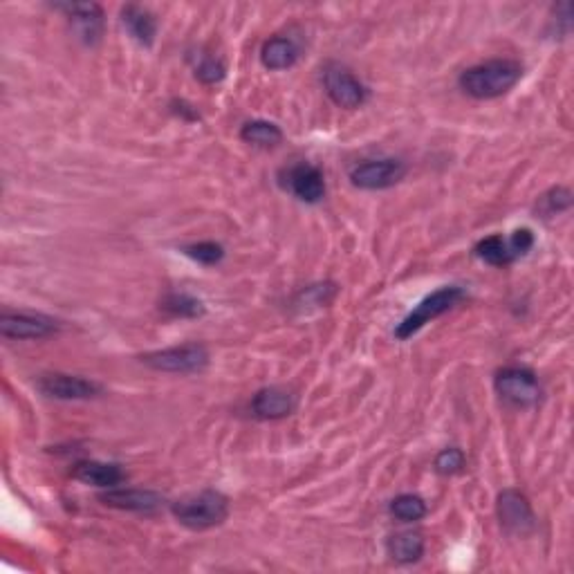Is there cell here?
Segmentation results:
<instances>
[{
    "instance_id": "cell-1",
    "label": "cell",
    "mask_w": 574,
    "mask_h": 574,
    "mask_svg": "<svg viewBox=\"0 0 574 574\" xmlns=\"http://www.w3.org/2000/svg\"><path fill=\"white\" fill-rule=\"evenodd\" d=\"M523 77V66L512 59H492L471 66L460 74V88L474 99H496L507 95Z\"/></svg>"
},
{
    "instance_id": "cell-2",
    "label": "cell",
    "mask_w": 574,
    "mask_h": 574,
    "mask_svg": "<svg viewBox=\"0 0 574 574\" xmlns=\"http://www.w3.org/2000/svg\"><path fill=\"white\" fill-rule=\"evenodd\" d=\"M171 512L175 521L187 527V530L205 532L227 521L229 501L220 492L205 489V492L184 496L180 501H175Z\"/></svg>"
},
{
    "instance_id": "cell-3",
    "label": "cell",
    "mask_w": 574,
    "mask_h": 574,
    "mask_svg": "<svg viewBox=\"0 0 574 574\" xmlns=\"http://www.w3.org/2000/svg\"><path fill=\"white\" fill-rule=\"evenodd\" d=\"M462 299H465V290H462V287H458V285L440 287V290H435L433 294H429L427 299H422L418 303V308H415L411 314H406L404 321L395 328V337L400 341L411 339L415 332H420L433 319L442 317L444 312H449L453 305Z\"/></svg>"
},
{
    "instance_id": "cell-4",
    "label": "cell",
    "mask_w": 574,
    "mask_h": 574,
    "mask_svg": "<svg viewBox=\"0 0 574 574\" xmlns=\"http://www.w3.org/2000/svg\"><path fill=\"white\" fill-rule=\"evenodd\" d=\"M496 393L501 395V400L516 406V409H530L541 402V384L532 370L527 368H503L501 373L494 379Z\"/></svg>"
},
{
    "instance_id": "cell-5",
    "label": "cell",
    "mask_w": 574,
    "mask_h": 574,
    "mask_svg": "<svg viewBox=\"0 0 574 574\" xmlns=\"http://www.w3.org/2000/svg\"><path fill=\"white\" fill-rule=\"evenodd\" d=\"M140 359L144 366L162 373H200L209 364V350L202 344H184L146 353Z\"/></svg>"
},
{
    "instance_id": "cell-6",
    "label": "cell",
    "mask_w": 574,
    "mask_h": 574,
    "mask_svg": "<svg viewBox=\"0 0 574 574\" xmlns=\"http://www.w3.org/2000/svg\"><path fill=\"white\" fill-rule=\"evenodd\" d=\"M534 247V234L532 229H516L512 236H489L483 238L474 247V254L480 261L492 267H507L512 265L516 258L525 256Z\"/></svg>"
},
{
    "instance_id": "cell-7",
    "label": "cell",
    "mask_w": 574,
    "mask_h": 574,
    "mask_svg": "<svg viewBox=\"0 0 574 574\" xmlns=\"http://www.w3.org/2000/svg\"><path fill=\"white\" fill-rule=\"evenodd\" d=\"M496 514L501 521L503 532L516 539H525L536 530V516L534 509L527 501V496L518 492V489H505L498 496Z\"/></svg>"
},
{
    "instance_id": "cell-8",
    "label": "cell",
    "mask_w": 574,
    "mask_h": 574,
    "mask_svg": "<svg viewBox=\"0 0 574 574\" xmlns=\"http://www.w3.org/2000/svg\"><path fill=\"white\" fill-rule=\"evenodd\" d=\"M404 175L406 164L393 160V157H386V160L359 162L355 169L350 171V182H353V187L364 191H382L402 182Z\"/></svg>"
},
{
    "instance_id": "cell-9",
    "label": "cell",
    "mask_w": 574,
    "mask_h": 574,
    "mask_svg": "<svg viewBox=\"0 0 574 574\" xmlns=\"http://www.w3.org/2000/svg\"><path fill=\"white\" fill-rule=\"evenodd\" d=\"M323 88H326L328 97L335 101L339 108L355 110L366 104L368 90L353 72L346 70L344 66H328L323 70Z\"/></svg>"
},
{
    "instance_id": "cell-10",
    "label": "cell",
    "mask_w": 574,
    "mask_h": 574,
    "mask_svg": "<svg viewBox=\"0 0 574 574\" xmlns=\"http://www.w3.org/2000/svg\"><path fill=\"white\" fill-rule=\"evenodd\" d=\"M36 388L52 400H90V397L101 395V386L92 379L68 375V373H48L41 375Z\"/></svg>"
},
{
    "instance_id": "cell-11",
    "label": "cell",
    "mask_w": 574,
    "mask_h": 574,
    "mask_svg": "<svg viewBox=\"0 0 574 574\" xmlns=\"http://www.w3.org/2000/svg\"><path fill=\"white\" fill-rule=\"evenodd\" d=\"M59 332V323L41 314H0V335L5 339H45Z\"/></svg>"
},
{
    "instance_id": "cell-12",
    "label": "cell",
    "mask_w": 574,
    "mask_h": 574,
    "mask_svg": "<svg viewBox=\"0 0 574 574\" xmlns=\"http://www.w3.org/2000/svg\"><path fill=\"white\" fill-rule=\"evenodd\" d=\"M54 7L66 12L74 32L86 45H95L104 36V9L97 3H59Z\"/></svg>"
},
{
    "instance_id": "cell-13",
    "label": "cell",
    "mask_w": 574,
    "mask_h": 574,
    "mask_svg": "<svg viewBox=\"0 0 574 574\" xmlns=\"http://www.w3.org/2000/svg\"><path fill=\"white\" fill-rule=\"evenodd\" d=\"M285 184L296 198L301 202H308V205H317V202H321L323 196H326V180H323L321 169L308 162L294 164L292 169L287 171Z\"/></svg>"
},
{
    "instance_id": "cell-14",
    "label": "cell",
    "mask_w": 574,
    "mask_h": 574,
    "mask_svg": "<svg viewBox=\"0 0 574 574\" xmlns=\"http://www.w3.org/2000/svg\"><path fill=\"white\" fill-rule=\"evenodd\" d=\"M296 406V395L281 386L263 388L252 397V413L258 420H283L296 411Z\"/></svg>"
},
{
    "instance_id": "cell-15",
    "label": "cell",
    "mask_w": 574,
    "mask_h": 574,
    "mask_svg": "<svg viewBox=\"0 0 574 574\" xmlns=\"http://www.w3.org/2000/svg\"><path fill=\"white\" fill-rule=\"evenodd\" d=\"M99 501L106 507L122 509V512H144V514L157 512V509L164 505V498L157 492H151V489H122V487L108 489L106 494L99 496Z\"/></svg>"
},
{
    "instance_id": "cell-16",
    "label": "cell",
    "mask_w": 574,
    "mask_h": 574,
    "mask_svg": "<svg viewBox=\"0 0 574 574\" xmlns=\"http://www.w3.org/2000/svg\"><path fill=\"white\" fill-rule=\"evenodd\" d=\"M72 478L79 480V483L88 487H99V489H113L117 485H122L126 480L124 469L119 465H110V462H79L72 471Z\"/></svg>"
},
{
    "instance_id": "cell-17",
    "label": "cell",
    "mask_w": 574,
    "mask_h": 574,
    "mask_svg": "<svg viewBox=\"0 0 574 574\" xmlns=\"http://www.w3.org/2000/svg\"><path fill=\"white\" fill-rule=\"evenodd\" d=\"M299 61V48L287 36H274L261 48V63L267 70H287Z\"/></svg>"
},
{
    "instance_id": "cell-18",
    "label": "cell",
    "mask_w": 574,
    "mask_h": 574,
    "mask_svg": "<svg viewBox=\"0 0 574 574\" xmlns=\"http://www.w3.org/2000/svg\"><path fill=\"white\" fill-rule=\"evenodd\" d=\"M122 23L126 25L128 34H131L137 43L146 45V48L148 45H153L157 34V23L155 16L148 12V9L140 5H126L122 9Z\"/></svg>"
},
{
    "instance_id": "cell-19",
    "label": "cell",
    "mask_w": 574,
    "mask_h": 574,
    "mask_svg": "<svg viewBox=\"0 0 574 574\" xmlns=\"http://www.w3.org/2000/svg\"><path fill=\"white\" fill-rule=\"evenodd\" d=\"M388 557L395 563H402V566H409V563H418L424 554V539L415 532H400L393 534L386 543Z\"/></svg>"
},
{
    "instance_id": "cell-20",
    "label": "cell",
    "mask_w": 574,
    "mask_h": 574,
    "mask_svg": "<svg viewBox=\"0 0 574 574\" xmlns=\"http://www.w3.org/2000/svg\"><path fill=\"white\" fill-rule=\"evenodd\" d=\"M240 140L252 146L272 148L283 142V131L276 124L265 122V119H254V122H247L240 128Z\"/></svg>"
},
{
    "instance_id": "cell-21",
    "label": "cell",
    "mask_w": 574,
    "mask_h": 574,
    "mask_svg": "<svg viewBox=\"0 0 574 574\" xmlns=\"http://www.w3.org/2000/svg\"><path fill=\"white\" fill-rule=\"evenodd\" d=\"M162 310L173 314V317H182V319H196L205 314V303L196 296H191L187 292H171L164 296L162 301Z\"/></svg>"
},
{
    "instance_id": "cell-22",
    "label": "cell",
    "mask_w": 574,
    "mask_h": 574,
    "mask_svg": "<svg viewBox=\"0 0 574 574\" xmlns=\"http://www.w3.org/2000/svg\"><path fill=\"white\" fill-rule=\"evenodd\" d=\"M388 509H391V514L397 518V521H404V523L422 521V518L427 516V503L415 494H402V496L393 498L391 507Z\"/></svg>"
},
{
    "instance_id": "cell-23",
    "label": "cell",
    "mask_w": 574,
    "mask_h": 574,
    "mask_svg": "<svg viewBox=\"0 0 574 574\" xmlns=\"http://www.w3.org/2000/svg\"><path fill=\"white\" fill-rule=\"evenodd\" d=\"M182 252L202 265H218L222 258H225V249H222V245L211 243V240H205V243L187 245L182 249Z\"/></svg>"
},
{
    "instance_id": "cell-24",
    "label": "cell",
    "mask_w": 574,
    "mask_h": 574,
    "mask_svg": "<svg viewBox=\"0 0 574 574\" xmlns=\"http://www.w3.org/2000/svg\"><path fill=\"white\" fill-rule=\"evenodd\" d=\"M465 462H467L465 453L456 447H451V449L440 451L438 456H435L433 467L440 476H456V474H460L462 469H465Z\"/></svg>"
},
{
    "instance_id": "cell-25",
    "label": "cell",
    "mask_w": 574,
    "mask_h": 574,
    "mask_svg": "<svg viewBox=\"0 0 574 574\" xmlns=\"http://www.w3.org/2000/svg\"><path fill=\"white\" fill-rule=\"evenodd\" d=\"M335 285L323 283V285H310L299 294L296 305H303V308H321V305H328L335 296Z\"/></svg>"
},
{
    "instance_id": "cell-26",
    "label": "cell",
    "mask_w": 574,
    "mask_h": 574,
    "mask_svg": "<svg viewBox=\"0 0 574 574\" xmlns=\"http://www.w3.org/2000/svg\"><path fill=\"white\" fill-rule=\"evenodd\" d=\"M572 207V193L566 187H557L552 189L550 193H545L541 198V209L543 214L554 216V214H563V211H568Z\"/></svg>"
},
{
    "instance_id": "cell-27",
    "label": "cell",
    "mask_w": 574,
    "mask_h": 574,
    "mask_svg": "<svg viewBox=\"0 0 574 574\" xmlns=\"http://www.w3.org/2000/svg\"><path fill=\"white\" fill-rule=\"evenodd\" d=\"M225 66H222V61H218L216 57H202L200 63L196 66V77L207 83V86H214V83H220L225 79Z\"/></svg>"
}]
</instances>
